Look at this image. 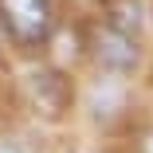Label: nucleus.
Returning a JSON list of instances; mask_svg holds the SVG:
<instances>
[{"label":"nucleus","mask_w":153,"mask_h":153,"mask_svg":"<svg viewBox=\"0 0 153 153\" xmlns=\"http://www.w3.org/2000/svg\"><path fill=\"white\" fill-rule=\"evenodd\" d=\"M0 24L12 39L39 43V39H47L51 24H55V4L51 0H0Z\"/></svg>","instance_id":"1"},{"label":"nucleus","mask_w":153,"mask_h":153,"mask_svg":"<svg viewBox=\"0 0 153 153\" xmlns=\"http://www.w3.org/2000/svg\"><path fill=\"white\" fill-rule=\"evenodd\" d=\"M98 63L106 71H130L137 63V47H134V36L118 32V27H106L98 36Z\"/></svg>","instance_id":"2"},{"label":"nucleus","mask_w":153,"mask_h":153,"mask_svg":"<svg viewBox=\"0 0 153 153\" xmlns=\"http://www.w3.org/2000/svg\"><path fill=\"white\" fill-rule=\"evenodd\" d=\"M0 153H24L20 145H0Z\"/></svg>","instance_id":"3"}]
</instances>
